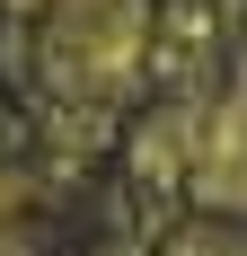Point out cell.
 <instances>
[{
  "mask_svg": "<svg viewBox=\"0 0 247 256\" xmlns=\"http://www.w3.org/2000/svg\"><path fill=\"white\" fill-rule=\"evenodd\" d=\"M142 36H150L142 0H53V71H62V88L106 98L115 80H132Z\"/></svg>",
  "mask_w": 247,
  "mask_h": 256,
  "instance_id": "6da1fadb",
  "label": "cell"
},
{
  "mask_svg": "<svg viewBox=\"0 0 247 256\" xmlns=\"http://www.w3.org/2000/svg\"><path fill=\"white\" fill-rule=\"evenodd\" d=\"M186 186H194L203 204H247V88H238V98H221L212 115H194Z\"/></svg>",
  "mask_w": 247,
  "mask_h": 256,
  "instance_id": "7a4b0ae2",
  "label": "cell"
},
{
  "mask_svg": "<svg viewBox=\"0 0 247 256\" xmlns=\"http://www.w3.org/2000/svg\"><path fill=\"white\" fill-rule=\"evenodd\" d=\"M18 9H36V0H18Z\"/></svg>",
  "mask_w": 247,
  "mask_h": 256,
  "instance_id": "3957f363",
  "label": "cell"
},
{
  "mask_svg": "<svg viewBox=\"0 0 247 256\" xmlns=\"http://www.w3.org/2000/svg\"><path fill=\"white\" fill-rule=\"evenodd\" d=\"M238 256H247V248H238Z\"/></svg>",
  "mask_w": 247,
  "mask_h": 256,
  "instance_id": "277c9868",
  "label": "cell"
}]
</instances>
